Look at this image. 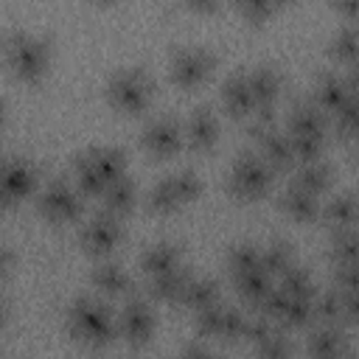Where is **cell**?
I'll list each match as a JSON object with an SVG mask.
<instances>
[{
	"label": "cell",
	"instance_id": "obj_5",
	"mask_svg": "<svg viewBox=\"0 0 359 359\" xmlns=\"http://www.w3.org/2000/svg\"><path fill=\"white\" fill-rule=\"evenodd\" d=\"M202 194V180L196 177V171L182 168L174 171L168 177H163L146 196V205L151 213H171L188 202H194Z\"/></svg>",
	"mask_w": 359,
	"mask_h": 359
},
{
	"label": "cell",
	"instance_id": "obj_17",
	"mask_svg": "<svg viewBox=\"0 0 359 359\" xmlns=\"http://www.w3.org/2000/svg\"><path fill=\"white\" fill-rule=\"evenodd\" d=\"M230 278H233L236 292L252 306H258L264 300V294L272 289V275L264 269V264L244 266V269H230Z\"/></svg>",
	"mask_w": 359,
	"mask_h": 359
},
{
	"label": "cell",
	"instance_id": "obj_3",
	"mask_svg": "<svg viewBox=\"0 0 359 359\" xmlns=\"http://www.w3.org/2000/svg\"><path fill=\"white\" fill-rule=\"evenodd\" d=\"M151 95H154V84L149 73L140 67H123L112 73V79L107 81V101L126 115L143 112L151 104Z\"/></svg>",
	"mask_w": 359,
	"mask_h": 359
},
{
	"label": "cell",
	"instance_id": "obj_37",
	"mask_svg": "<svg viewBox=\"0 0 359 359\" xmlns=\"http://www.w3.org/2000/svg\"><path fill=\"white\" fill-rule=\"evenodd\" d=\"M339 292V323L359 325V289H337Z\"/></svg>",
	"mask_w": 359,
	"mask_h": 359
},
{
	"label": "cell",
	"instance_id": "obj_41",
	"mask_svg": "<svg viewBox=\"0 0 359 359\" xmlns=\"http://www.w3.org/2000/svg\"><path fill=\"white\" fill-rule=\"evenodd\" d=\"M219 3H222V0H185V6H188L191 11H199V14H210V11H216Z\"/></svg>",
	"mask_w": 359,
	"mask_h": 359
},
{
	"label": "cell",
	"instance_id": "obj_14",
	"mask_svg": "<svg viewBox=\"0 0 359 359\" xmlns=\"http://www.w3.org/2000/svg\"><path fill=\"white\" fill-rule=\"evenodd\" d=\"M252 135L258 137L261 157L272 165V171H286V168H292V163H294L297 157H294V151H292L289 135L278 132L272 123H255V126H252Z\"/></svg>",
	"mask_w": 359,
	"mask_h": 359
},
{
	"label": "cell",
	"instance_id": "obj_12",
	"mask_svg": "<svg viewBox=\"0 0 359 359\" xmlns=\"http://www.w3.org/2000/svg\"><path fill=\"white\" fill-rule=\"evenodd\" d=\"M39 185V171L31 160L25 157H11L3 165V177H0V194L6 205L22 202L25 196H31Z\"/></svg>",
	"mask_w": 359,
	"mask_h": 359
},
{
	"label": "cell",
	"instance_id": "obj_19",
	"mask_svg": "<svg viewBox=\"0 0 359 359\" xmlns=\"http://www.w3.org/2000/svg\"><path fill=\"white\" fill-rule=\"evenodd\" d=\"M188 280H191V272L185 266L154 275V278H149V297L160 300V303H180V294L188 286Z\"/></svg>",
	"mask_w": 359,
	"mask_h": 359
},
{
	"label": "cell",
	"instance_id": "obj_20",
	"mask_svg": "<svg viewBox=\"0 0 359 359\" xmlns=\"http://www.w3.org/2000/svg\"><path fill=\"white\" fill-rule=\"evenodd\" d=\"M180 266V250L177 244L171 241H157V244H149L140 255V269L146 278H154V275H163L168 269H177Z\"/></svg>",
	"mask_w": 359,
	"mask_h": 359
},
{
	"label": "cell",
	"instance_id": "obj_35",
	"mask_svg": "<svg viewBox=\"0 0 359 359\" xmlns=\"http://www.w3.org/2000/svg\"><path fill=\"white\" fill-rule=\"evenodd\" d=\"M334 121L339 126V132L345 135H356L359 137V95L353 93L337 112H334Z\"/></svg>",
	"mask_w": 359,
	"mask_h": 359
},
{
	"label": "cell",
	"instance_id": "obj_30",
	"mask_svg": "<svg viewBox=\"0 0 359 359\" xmlns=\"http://www.w3.org/2000/svg\"><path fill=\"white\" fill-rule=\"evenodd\" d=\"M328 53L337 62H345V65L359 62V28H353V25L339 28L328 42Z\"/></svg>",
	"mask_w": 359,
	"mask_h": 359
},
{
	"label": "cell",
	"instance_id": "obj_44",
	"mask_svg": "<svg viewBox=\"0 0 359 359\" xmlns=\"http://www.w3.org/2000/svg\"><path fill=\"white\" fill-rule=\"evenodd\" d=\"M236 3H238V0H236Z\"/></svg>",
	"mask_w": 359,
	"mask_h": 359
},
{
	"label": "cell",
	"instance_id": "obj_7",
	"mask_svg": "<svg viewBox=\"0 0 359 359\" xmlns=\"http://www.w3.org/2000/svg\"><path fill=\"white\" fill-rule=\"evenodd\" d=\"M247 317L224 303H213L202 311H196V334L199 339H222V342H238L247 331Z\"/></svg>",
	"mask_w": 359,
	"mask_h": 359
},
{
	"label": "cell",
	"instance_id": "obj_42",
	"mask_svg": "<svg viewBox=\"0 0 359 359\" xmlns=\"http://www.w3.org/2000/svg\"><path fill=\"white\" fill-rule=\"evenodd\" d=\"M345 81H348V87L359 95V62H353V65H351V73H348V79H345Z\"/></svg>",
	"mask_w": 359,
	"mask_h": 359
},
{
	"label": "cell",
	"instance_id": "obj_29",
	"mask_svg": "<svg viewBox=\"0 0 359 359\" xmlns=\"http://www.w3.org/2000/svg\"><path fill=\"white\" fill-rule=\"evenodd\" d=\"M101 196H104V210H107V213L123 216V213H129L132 205H135V185H132L126 177H121V180H115Z\"/></svg>",
	"mask_w": 359,
	"mask_h": 359
},
{
	"label": "cell",
	"instance_id": "obj_9",
	"mask_svg": "<svg viewBox=\"0 0 359 359\" xmlns=\"http://www.w3.org/2000/svg\"><path fill=\"white\" fill-rule=\"evenodd\" d=\"M39 213L53 222V224H65V222H73L79 213H81V199L79 194L65 182V180H50L42 194H39V202H36Z\"/></svg>",
	"mask_w": 359,
	"mask_h": 359
},
{
	"label": "cell",
	"instance_id": "obj_27",
	"mask_svg": "<svg viewBox=\"0 0 359 359\" xmlns=\"http://www.w3.org/2000/svg\"><path fill=\"white\" fill-rule=\"evenodd\" d=\"M328 182H331V165L323 163L320 157H317V160H306V163L294 171V180H292V185L306 188V191H311V194L325 191Z\"/></svg>",
	"mask_w": 359,
	"mask_h": 359
},
{
	"label": "cell",
	"instance_id": "obj_34",
	"mask_svg": "<svg viewBox=\"0 0 359 359\" xmlns=\"http://www.w3.org/2000/svg\"><path fill=\"white\" fill-rule=\"evenodd\" d=\"M250 345H252L255 353H261V356H286V353H292L289 339H286L278 328H269L264 337H258V339L250 342Z\"/></svg>",
	"mask_w": 359,
	"mask_h": 359
},
{
	"label": "cell",
	"instance_id": "obj_21",
	"mask_svg": "<svg viewBox=\"0 0 359 359\" xmlns=\"http://www.w3.org/2000/svg\"><path fill=\"white\" fill-rule=\"evenodd\" d=\"M309 353L314 356H342L348 353V337L337 328V323H320L309 334Z\"/></svg>",
	"mask_w": 359,
	"mask_h": 359
},
{
	"label": "cell",
	"instance_id": "obj_18",
	"mask_svg": "<svg viewBox=\"0 0 359 359\" xmlns=\"http://www.w3.org/2000/svg\"><path fill=\"white\" fill-rule=\"evenodd\" d=\"M247 79H250V90L255 98V109H272V104L280 93V73L269 65H261V67L250 70Z\"/></svg>",
	"mask_w": 359,
	"mask_h": 359
},
{
	"label": "cell",
	"instance_id": "obj_36",
	"mask_svg": "<svg viewBox=\"0 0 359 359\" xmlns=\"http://www.w3.org/2000/svg\"><path fill=\"white\" fill-rule=\"evenodd\" d=\"M278 286L286 289V292H292V294H314V286H311L309 272L300 269V266H294V264L280 275V283Z\"/></svg>",
	"mask_w": 359,
	"mask_h": 359
},
{
	"label": "cell",
	"instance_id": "obj_4",
	"mask_svg": "<svg viewBox=\"0 0 359 359\" xmlns=\"http://www.w3.org/2000/svg\"><path fill=\"white\" fill-rule=\"evenodd\" d=\"M50 48L42 36L17 31L6 39V62L20 81H36L48 70Z\"/></svg>",
	"mask_w": 359,
	"mask_h": 359
},
{
	"label": "cell",
	"instance_id": "obj_22",
	"mask_svg": "<svg viewBox=\"0 0 359 359\" xmlns=\"http://www.w3.org/2000/svg\"><path fill=\"white\" fill-rule=\"evenodd\" d=\"M351 95H353V90H351L348 81L339 79L337 73L320 76V81H317V87H314V101H317L328 115H334Z\"/></svg>",
	"mask_w": 359,
	"mask_h": 359
},
{
	"label": "cell",
	"instance_id": "obj_32",
	"mask_svg": "<svg viewBox=\"0 0 359 359\" xmlns=\"http://www.w3.org/2000/svg\"><path fill=\"white\" fill-rule=\"evenodd\" d=\"M289 135V143H292V151L300 163L306 160H317L323 146H325V135H317V132H286Z\"/></svg>",
	"mask_w": 359,
	"mask_h": 359
},
{
	"label": "cell",
	"instance_id": "obj_15",
	"mask_svg": "<svg viewBox=\"0 0 359 359\" xmlns=\"http://www.w3.org/2000/svg\"><path fill=\"white\" fill-rule=\"evenodd\" d=\"M219 137V118L210 107H196L185 123V140L194 151H208Z\"/></svg>",
	"mask_w": 359,
	"mask_h": 359
},
{
	"label": "cell",
	"instance_id": "obj_26",
	"mask_svg": "<svg viewBox=\"0 0 359 359\" xmlns=\"http://www.w3.org/2000/svg\"><path fill=\"white\" fill-rule=\"evenodd\" d=\"M213 303H219V283L213 278H191L180 294V306L191 309L194 314L213 306Z\"/></svg>",
	"mask_w": 359,
	"mask_h": 359
},
{
	"label": "cell",
	"instance_id": "obj_10",
	"mask_svg": "<svg viewBox=\"0 0 359 359\" xmlns=\"http://www.w3.org/2000/svg\"><path fill=\"white\" fill-rule=\"evenodd\" d=\"M121 238H123V227H121L118 216H112L107 210L98 213V216H93L90 222H84L81 224V233H79V241H81L84 252L98 255V258L109 255L121 244Z\"/></svg>",
	"mask_w": 359,
	"mask_h": 359
},
{
	"label": "cell",
	"instance_id": "obj_31",
	"mask_svg": "<svg viewBox=\"0 0 359 359\" xmlns=\"http://www.w3.org/2000/svg\"><path fill=\"white\" fill-rule=\"evenodd\" d=\"M331 258L337 261V266L359 261V230L356 227L337 230V236L331 241Z\"/></svg>",
	"mask_w": 359,
	"mask_h": 359
},
{
	"label": "cell",
	"instance_id": "obj_40",
	"mask_svg": "<svg viewBox=\"0 0 359 359\" xmlns=\"http://www.w3.org/2000/svg\"><path fill=\"white\" fill-rule=\"evenodd\" d=\"M331 6H334L345 20L359 22V0H331Z\"/></svg>",
	"mask_w": 359,
	"mask_h": 359
},
{
	"label": "cell",
	"instance_id": "obj_25",
	"mask_svg": "<svg viewBox=\"0 0 359 359\" xmlns=\"http://www.w3.org/2000/svg\"><path fill=\"white\" fill-rule=\"evenodd\" d=\"M280 208L286 216H292L294 222H311L317 219L320 213V202H317V194L306 191V188H297V185H289V191L280 196Z\"/></svg>",
	"mask_w": 359,
	"mask_h": 359
},
{
	"label": "cell",
	"instance_id": "obj_28",
	"mask_svg": "<svg viewBox=\"0 0 359 359\" xmlns=\"http://www.w3.org/2000/svg\"><path fill=\"white\" fill-rule=\"evenodd\" d=\"M323 216H325V222H328L334 230H345V227H353V224H356V219H359V205H356V199H353L351 194H337V196L325 205Z\"/></svg>",
	"mask_w": 359,
	"mask_h": 359
},
{
	"label": "cell",
	"instance_id": "obj_24",
	"mask_svg": "<svg viewBox=\"0 0 359 359\" xmlns=\"http://www.w3.org/2000/svg\"><path fill=\"white\" fill-rule=\"evenodd\" d=\"M90 280H93V286H95L101 294H112V297L126 294V292L132 289V280H129L126 269L118 266V264H112V261H101L98 266H93Z\"/></svg>",
	"mask_w": 359,
	"mask_h": 359
},
{
	"label": "cell",
	"instance_id": "obj_45",
	"mask_svg": "<svg viewBox=\"0 0 359 359\" xmlns=\"http://www.w3.org/2000/svg\"><path fill=\"white\" fill-rule=\"evenodd\" d=\"M104 3H107V0H104Z\"/></svg>",
	"mask_w": 359,
	"mask_h": 359
},
{
	"label": "cell",
	"instance_id": "obj_13",
	"mask_svg": "<svg viewBox=\"0 0 359 359\" xmlns=\"http://www.w3.org/2000/svg\"><path fill=\"white\" fill-rule=\"evenodd\" d=\"M118 331L132 348H143L154 334V311H151V306L143 297L129 300L123 306V311H121Z\"/></svg>",
	"mask_w": 359,
	"mask_h": 359
},
{
	"label": "cell",
	"instance_id": "obj_2",
	"mask_svg": "<svg viewBox=\"0 0 359 359\" xmlns=\"http://www.w3.org/2000/svg\"><path fill=\"white\" fill-rule=\"evenodd\" d=\"M76 185L84 194H104L115 180L126 177V157L121 149L98 146L76 157L73 163Z\"/></svg>",
	"mask_w": 359,
	"mask_h": 359
},
{
	"label": "cell",
	"instance_id": "obj_38",
	"mask_svg": "<svg viewBox=\"0 0 359 359\" xmlns=\"http://www.w3.org/2000/svg\"><path fill=\"white\" fill-rule=\"evenodd\" d=\"M238 6H241V11H244V17L252 20V22L266 20V17L278 8L272 0H238Z\"/></svg>",
	"mask_w": 359,
	"mask_h": 359
},
{
	"label": "cell",
	"instance_id": "obj_16",
	"mask_svg": "<svg viewBox=\"0 0 359 359\" xmlns=\"http://www.w3.org/2000/svg\"><path fill=\"white\" fill-rule=\"evenodd\" d=\"M222 104L233 118H250L255 112V98L244 70H236L222 87Z\"/></svg>",
	"mask_w": 359,
	"mask_h": 359
},
{
	"label": "cell",
	"instance_id": "obj_43",
	"mask_svg": "<svg viewBox=\"0 0 359 359\" xmlns=\"http://www.w3.org/2000/svg\"><path fill=\"white\" fill-rule=\"evenodd\" d=\"M272 3H275V6H278V8H280V6H286V3H289V0H272Z\"/></svg>",
	"mask_w": 359,
	"mask_h": 359
},
{
	"label": "cell",
	"instance_id": "obj_23",
	"mask_svg": "<svg viewBox=\"0 0 359 359\" xmlns=\"http://www.w3.org/2000/svg\"><path fill=\"white\" fill-rule=\"evenodd\" d=\"M328 112L317 101H300L289 112V132H317L325 135Z\"/></svg>",
	"mask_w": 359,
	"mask_h": 359
},
{
	"label": "cell",
	"instance_id": "obj_1",
	"mask_svg": "<svg viewBox=\"0 0 359 359\" xmlns=\"http://www.w3.org/2000/svg\"><path fill=\"white\" fill-rule=\"evenodd\" d=\"M67 331L76 342L87 348H104L115 337V320L107 303L98 297H79L67 309Z\"/></svg>",
	"mask_w": 359,
	"mask_h": 359
},
{
	"label": "cell",
	"instance_id": "obj_33",
	"mask_svg": "<svg viewBox=\"0 0 359 359\" xmlns=\"http://www.w3.org/2000/svg\"><path fill=\"white\" fill-rule=\"evenodd\" d=\"M261 258H264V269L272 278H280L292 266V247L286 241H272L266 244V250H261Z\"/></svg>",
	"mask_w": 359,
	"mask_h": 359
},
{
	"label": "cell",
	"instance_id": "obj_8",
	"mask_svg": "<svg viewBox=\"0 0 359 359\" xmlns=\"http://www.w3.org/2000/svg\"><path fill=\"white\" fill-rule=\"evenodd\" d=\"M213 67H216V53H213L210 48L196 45V48H182V50L171 59L168 73H171V81H174L177 87L194 90V87H199V84L213 73Z\"/></svg>",
	"mask_w": 359,
	"mask_h": 359
},
{
	"label": "cell",
	"instance_id": "obj_11",
	"mask_svg": "<svg viewBox=\"0 0 359 359\" xmlns=\"http://www.w3.org/2000/svg\"><path fill=\"white\" fill-rule=\"evenodd\" d=\"M185 143V129L174 118H154L151 123L143 126L140 132V146L151 157H174Z\"/></svg>",
	"mask_w": 359,
	"mask_h": 359
},
{
	"label": "cell",
	"instance_id": "obj_39",
	"mask_svg": "<svg viewBox=\"0 0 359 359\" xmlns=\"http://www.w3.org/2000/svg\"><path fill=\"white\" fill-rule=\"evenodd\" d=\"M337 286L339 289H359V261L337 266Z\"/></svg>",
	"mask_w": 359,
	"mask_h": 359
},
{
	"label": "cell",
	"instance_id": "obj_6",
	"mask_svg": "<svg viewBox=\"0 0 359 359\" xmlns=\"http://www.w3.org/2000/svg\"><path fill=\"white\" fill-rule=\"evenodd\" d=\"M272 185V165L261 154H238L230 177H227V191L236 199H261Z\"/></svg>",
	"mask_w": 359,
	"mask_h": 359
}]
</instances>
